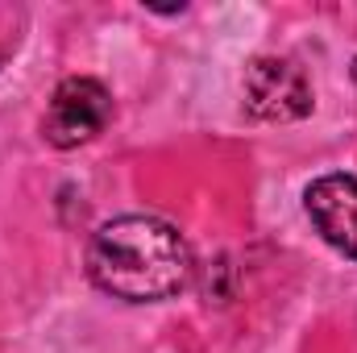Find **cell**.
Here are the masks:
<instances>
[{
    "label": "cell",
    "mask_w": 357,
    "mask_h": 353,
    "mask_svg": "<svg viewBox=\"0 0 357 353\" xmlns=\"http://www.w3.org/2000/svg\"><path fill=\"white\" fill-rule=\"evenodd\" d=\"M91 283L125 303H158L191 283V250L175 225L158 216H116L88 246Z\"/></svg>",
    "instance_id": "cell-1"
},
{
    "label": "cell",
    "mask_w": 357,
    "mask_h": 353,
    "mask_svg": "<svg viewBox=\"0 0 357 353\" xmlns=\"http://www.w3.org/2000/svg\"><path fill=\"white\" fill-rule=\"evenodd\" d=\"M112 117V96L100 80H88V75H71L63 80L54 96H50V108H46V121H42V133L50 146L59 150H75L91 142L96 133H104Z\"/></svg>",
    "instance_id": "cell-2"
},
{
    "label": "cell",
    "mask_w": 357,
    "mask_h": 353,
    "mask_svg": "<svg viewBox=\"0 0 357 353\" xmlns=\"http://www.w3.org/2000/svg\"><path fill=\"white\" fill-rule=\"evenodd\" d=\"M245 108L258 121H299L312 112L307 75L291 59H254L245 71Z\"/></svg>",
    "instance_id": "cell-3"
},
{
    "label": "cell",
    "mask_w": 357,
    "mask_h": 353,
    "mask_svg": "<svg viewBox=\"0 0 357 353\" xmlns=\"http://www.w3.org/2000/svg\"><path fill=\"white\" fill-rule=\"evenodd\" d=\"M307 216L316 233L341 250L345 258H357V179L354 175H324L303 195Z\"/></svg>",
    "instance_id": "cell-4"
},
{
    "label": "cell",
    "mask_w": 357,
    "mask_h": 353,
    "mask_svg": "<svg viewBox=\"0 0 357 353\" xmlns=\"http://www.w3.org/2000/svg\"><path fill=\"white\" fill-rule=\"evenodd\" d=\"M354 80H357V59H354Z\"/></svg>",
    "instance_id": "cell-5"
}]
</instances>
